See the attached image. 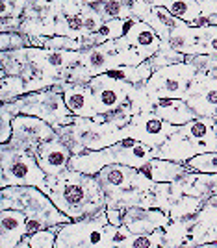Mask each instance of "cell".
Instances as JSON below:
<instances>
[{
    "instance_id": "1",
    "label": "cell",
    "mask_w": 217,
    "mask_h": 248,
    "mask_svg": "<svg viewBox=\"0 0 217 248\" xmlns=\"http://www.w3.org/2000/svg\"><path fill=\"white\" fill-rule=\"evenodd\" d=\"M43 191L72 220L93 217L108 207L106 193L97 176L83 174L74 169H65L60 174L47 176V186Z\"/></svg>"
},
{
    "instance_id": "2",
    "label": "cell",
    "mask_w": 217,
    "mask_h": 248,
    "mask_svg": "<svg viewBox=\"0 0 217 248\" xmlns=\"http://www.w3.org/2000/svg\"><path fill=\"white\" fill-rule=\"evenodd\" d=\"M152 157H158L156 148L137 141L134 137H124L121 141H117L115 145L100 148V150H85L82 154H72L69 169L95 176L102 170V167L112 165V163L141 169Z\"/></svg>"
},
{
    "instance_id": "3",
    "label": "cell",
    "mask_w": 217,
    "mask_h": 248,
    "mask_svg": "<svg viewBox=\"0 0 217 248\" xmlns=\"http://www.w3.org/2000/svg\"><path fill=\"white\" fill-rule=\"evenodd\" d=\"M21 209L28 218L39 220L45 228L71 222L52 198L39 187L33 186H10L0 189V209Z\"/></svg>"
},
{
    "instance_id": "4",
    "label": "cell",
    "mask_w": 217,
    "mask_h": 248,
    "mask_svg": "<svg viewBox=\"0 0 217 248\" xmlns=\"http://www.w3.org/2000/svg\"><path fill=\"white\" fill-rule=\"evenodd\" d=\"M58 137L72 150V154H82L85 150H100L115 145L124 137H128L126 126L114 128L110 124L97 123L95 119L76 117L74 123L56 128Z\"/></svg>"
},
{
    "instance_id": "5",
    "label": "cell",
    "mask_w": 217,
    "mask_h": 248,
    "mask_svg": "<svg viewBox=\"0 0 217 248\" xmlns=\"http://www.w3.org/2000/svg\"><path fill=\"white\" fill-rule=\"evenodd\" d=\"M15 115H33L39 117L43 121L52 124L54 128L60 126H67V124L74 123V115L69 111L65 98H63L62 91L56 89H41V91H32L11 100V102H4Z\"/></svg>"
},
{
    "instance_id": "6",
    "label": "cell",
    "mask_w": 217,
    "mask_h": 248,
    "mask_svg": "<svg viewBox=\"0 0 217 248\" xmlns=\"http://www.w3.org/2000/svg\"><path fill=\"white\" fill-rule=\"evenodd\" d=\"M10 186H33L45 189L47 174L35 154L13 148L8 143L0 145V189Z\"/></svg>"
},
{
    "instance_id": "7",
    "label": "cell",
    "mask_w": 217,
    "mask_h": 248,
    "mask_svg": "<svg viewBox=\"0 0 217 248\" xmlns=\"http://www.w3.org/2000/svg\"><path fill=\"white\" fill-rule=\"evenodd\" d=\"M197 67L189 62H180L175 65L162 67L150 74L143 83V91L154 106L160 98H184L186 100L189 87L197 78Z\"/></svg>"
},
{
    "instance_id": "8",
    "label": "cell",
    "mask_w": 217,
    "mask_h": 248,
    "mask_svg": "<svg viewBox=\"0 0 217 248\" xmlns=\"http://www.w3.org/2000/svg\"><path fill=\"white\" fill-rule=\"evenodd\" d=\"M106 209L93 217L65 222L56 237V248H104V235L108 224Z\"/></svg>"
},
{
    "instance_id": "9",
    "label": "cell",
    "mask_w": 217,
    "mask_h": 248,
    "mask_svg": "<svg viewBox=\"0 0 217 248\" xmlns=\"http://www.w3.org/2000/svg\"><path fill=\"white\" fill-rule=\"evenodd\" d=\"M56 135H58L56 128L47 121L33 117V115L19 113L13 119V135H11V141L8 145L35 154V150L39 148L41 143L49 141Z\"/></svg>"
},
{
    "instance_id": "10",
    "label": "cell",
    "mask_w": 217,
    "mask_h": 248,
    "mask_svg": "<svg viewBox=\"0 0 217 248\" xmlns=\"http://www.w3.org/2000/svg\"><path fill=\"white\" fill-rule=\"evenodd\" d=\"M176 130H178V126L164 121L152 109H145L141 113L134 115L130 124H126L128 137H134L141 143H147L156 150H160V146L164 145Z\"/></svg>"
},
{
    "instance_id": "11",
    "label": "cell",
    "mask_w": 217,
    "mask_h": 248,
    "mask_svg": "<svg viewBox=\"0 0 217 248\" xmlns=\"http://www.w3.org/2000/svg\"><path fill=\"white\" fill-rule=\"evenodd\" d=\"M89 87L93 91L95 109L99 115L108 113L115 108H119L121 104L128 102L135 85L117 82L114 78H110L108 74H99V76H93L89 80Z\"/></svg>"
},
{
    "instance_id": "12",
    "label": "cell",
    "mask_w": 217,
    "mask_h": 248,
    "mask_svg": "<svg viewBox=\"0 0 217 248\" xmlns=\"http://www.w3.org/2000/svg\"><path fill=\"white\" fill-rule=\"evenodd\" d=\"M171 222L169 213L160 207L128 206L123 207V224L134 233H152Z\"/></svg>"
},
{
    "instance_id": "13",
    "label": "cell",
    "mask_w": 217,
    "mask_h": 248,
    "mask_svg": "<svg viewBox=\"0 0 217 248\" xmlns=\"http://www.w3.org/2000/svg\"><path fill=\"white\" fill-rule=\"evenodd\" d=\"M186 102L197 117H216L217 115V80L199 73L193 80Z\"/></svg>"
},
{
    "instance_id": "14",
    "label": "cell",
    "mask_w": 217,
    "mask_h": 248,
    "mask_svg": "<svg viewBox=\"0 0 217 248\" xmlns=\"http://www.w3.org/2000/svg\"><path fill=\"white\" fill-rule=\"evenodd\" d=\"M72 157V150L63 143L62 139L56 135L49 141H45L35 150V159L45 170L47 176H56L63 172L65 169H69Z\"/></svg>"
},
{
    "instance_id": "15",
    "label": "cell",
    "mask_w": 217,
    "mask_h": 248,
    "mask_svg": "<svg viewBox=\"0 0 217 248\" xmlns=\"http://www.w3.org/2000/svg\"><path fill=\"white\" fill-rule=\"evenodd\" d=\"M200 37H202V26H191L178 19V22L169 31L167 43L164 45H169L173 50L180 52L184 56H200V54H206Z\"/></svg>"
},
{
    "instance_id": "16",
    "label": "cell",
    "mask_w": 217,
    "mask_h": 248,
    "mask_svg": "<svg viewBox=\"0 0 217 248\" xmlns=\"http://www.w3.org/2000/svg\"><path fill=\"white\" fill-rule=\"evenodd\" d=\"M124 41L130 48H134L135 54L139 56L141 62H147L154 56L156 52L162 48V39L156 33V30L149 24V22L137 21L132 24V28L124 35Z\"/></svg>"
},
{
    "instance_id": "17",
    "label": "cell",
    "mask_w": 217,
    "mask_h": 248,
    "mask_svg": "<svg viewBox=\"0 0 217 248\" xmlns=\"http://www.w3.org/2000/svg\"><path fill=\"white\" fill-rule=\"evenodd\" d=\"M63 93L65 104L69 108L74 117H83V119H93L97 115L93 102V91L89 87V83H72V82H62L58 83Z\"/></svg>"
},
{
    "instance_id": "18",
    "label": "cell",
    "mask_w": 217,
    "mask_h": 248,
    "mask_svg": "<svg viewBox=\"0 0 217 248\" xmlns=\"http://www.w3.org/2000/svg\"><path fill=\"white\" fill-rule=\"evenodd\" d=\"M26 213L21 209H0V248H17L28 235Z\"/></svg>"
},
{
    "instance_id": "19",
    "label": "cell",
    "mask_w": 217,
    "mask_h": 248,
    "mask_svg": "<svg viewBox=\"0 0 217 248\" xmlns=\"http://www.w3.org/2000/svg\"><path fill=\"white\" fill-rule=\"evenodd\" d=\"M152 111L175 126H182L197 117L184 98H160L152 106Z\"/></svg>"
},
{
    "instance_id": "20",
    "label": "cell",
    "mask_w": 217,
    "mask_h": 248,
    "mask_svg": "<svg viewBox=\"0 0 217 248\" xmlns=\"http://www.w3.org/2000/svg\"><path fill=\"white\" fill-rule=\"evenodd\" d=\"M152 6H164L176 19L191 26H206V17L197 0H152Z\"/></svg>"
},
{
    "instance_id": "21",
    "label": "cell",
    "mask_w": 217,
    "mask_h": 248,
    "mask_svg": "<svg viewBox=\"0 0 217 248\" xmlns=\"http://www.w3.org/2000/svg\"><path fill=\"white\" fill-rule=\"evenodd\" d=\"M95 10L100 13L102 21H114V19H128L134 17L132 0H99L93 4Z\"/></svg>"
},
{
    "instance_id": "22",
    "label": "cell",
    "mask_w": 217,
    "mask_h": 248,
    "mask_svg": "<svg viewBox=\"0 0 217 248\" xmlns=\"http://www.w3.org/2000/svg\"><path fill=\"white\" fill-rule=\"evenodd\" d=\"M145 22H149V24L154 28L156 33H158L160 39H162V45H164V43H167L169 31H171V28L178 22V19H176L169 10H166L164 6H152L150 15H149V19Z\"/></svg>"
},
{
    "instance_id": "23",
    "label": "cell",
    "mask_w": 217,
    "mask_h": 248,
    "mask_svg": "<svg viewBox=\"0 0 217 248\" xmlns=\"http://www.w3.org/2000/svg\"><path fill=\"white\" fill-rule=\"evenodd\" d=\"M135 233L130 232L124 224H106V235H104V248H132Z\"/></svg>"
},
{
    "instance_id": "24",
    "label": "cell",
    "mask_w": 217,
    "mask_h": 248,
    "mask_svg": "<svg viewBox=\"0 0 217 248\" xmlns=\"http://www.w3.org/2000/svg\"><path fill=\"white\" fill-rule=\"evenodd\" d=\"M28 93L26 89V80L19 74H6L0 76V104L11 102L22 94Z\"/></svg>"
},
{
    "instance_id": "25",
    "label": "cell",
    "mask_w": 217,
    "mask_h": 248,
    "mask_svg": "<svg viewBox=\"0 0 217 248\" xmlns=\"http://www.w3.org/2000/svg\"><path fill=\"white\" fill-rule=\"evenodd\" d=\"M184 165H186L191 172H199V174H217V150L200 152V154L189 157Z\"/></svg>"
},
{
    "instance_id": "26",
    "label": "cell",
    "mask_w": 217,
    "mask_h": 248,
    "mask_svg": "<svg viewBox=\"0 0 217 248\" xmlns=\"http://www.w3.org/2000/svg\"><path fill=\"white\" fill-rule=\"evenodd\" d=\"M180 62H186V56L180 54V52L173 50L169 45H162V48L149 60L150 67H152V71H158V69H162V67L175 65V63H180Z\"/></svg>"
},
{
    "instance_id": "27",
    "label": "cell",
    "mask_w": 217,
    "mask_h": 248,
    "mask_svg": "<svg viewBox=\"0 0 217 248\" xmlns=\"http://www.w3.org/2000/svg\"><path fill=\"white\" fill-rule=\"evenodd\" d=\"M63 224H56L50 228H43L39 232L28 235L30 237V248H56V237Z\"/></svg>"
},
{
    "instance_id": "28",
    "label": "cell",
    "mask_w": 217,
    "mask_h": 248,
    "mask_svg": "<svg viewBox=\"0 0 217 248\" xmlns=\"http://www.w3.org/2000/svg\"><path fill=\"white\" fill-rule=\"evenodd\" d=\"M0 52L19 50L24 46H32V41L28 35L22 31H0Z\"/></svg>"
},
{
    "instance_id": "29",
    "label": "cell",
    "mask_w": 217,
    "mask_h": 248,
    "mask_svg": "<svg viewBox=\"0 0 217 248\" xmlns=\"http://www.w3.org/2000/svg\"><path fill=\"white\" fill-rule=\"evenodd\" d=\"M186 62L193 63L197 67V71L202 74H206L210 78L217 80V54H200V56H186Z\"/></svg>"
},
{
    "instance_id": "30",
    "label": "cell",
    "mask_w": 217,
    "mask_h": 248,
    "mask_svg": "<svg viewBox=\"0 0 217 248\" xmlns=\"http://www.w3.org/2000/svg\"><path fill=\"white\" fill-rule=\"evenodd\" d=\"M82 21H83V31H85V35H91L95 31H99L100 26L104 24L100 13L95 10L93 4H85V2H83V8H82Z\"/></svg>"
},
{
    "instance_id": "31",
    "label": "cell",
    "mask_w": 217,
    "mask_h": 248,
    "mask_svg": "<svg viewBox=\"0 0 217 248\" xmlns=\"http://www.w3.org/2000/svg\"><path fill=\"white\" fill-rule=\"evenodd\" d=\"M13 119L15 113L6 104H0V145H6L11 141L13 135Z\"/></svg>"
},
{
    "instance_id": "32",
    "label": "cell",
    "mask_w": 217,
    "mask_h": 248,
    "mask_svg": "<svg viewBox=\"0 0 217 248\" xmlns=\"http://www.w3.org/2000/svg\"><path fill=\"white\" fill-rule=\"evenodd\" d=\"M202 46L206 54L216 56L217 54V26H202Z\"/></svg>"
},
{
    "instance_id": "33",
    "label": "cell",
    "mask_w": 217,
    "mask_h": 248,
    "mask_svg": "<svg viewBox=\"0 0 217 248\" xmlns=\"http://www.w3.org/2000/svg\"><path fill=\"white\" fill-rule=\"evenodd\" d=\"M22 17H6L0 19V31H21Z\"/></svg>"
},
{
    "instance_id": "34",
    "label": "cell",
    "mask_w": 217,
    "mask_h": 248,
    "mask_svg": "<svg viewBox=\"0 0 217 248\" xmlns=\"http://www.w3.org/2000/svg\"><path fill=\"white\" fill-rule=\"evenodd\" d=\"M106 215L112 224H123V207H106Z\"/></svg>"
},
{
    "instance_id": "35",
    "label": "cell",
    "mask_w": 217,
    "mask_h": 248,
    "mask_svg": "<svg viewBox=\"0 0 217 248\" xmlns=\"http://www.w3.org/2000/svg\"><path fill=\"white\" fill-rule=\"evenodd\" d=\"M200 10H202V15H214L217 13V0H197Z\"/></svg>"
},
{
    "instance_id": "36",
    "label": "cell",
    "mask_w": 217,
    "mask_h": 248,
    "mask_svg": "<svg viewBox=\"0 0 217 248\" xmlns=\"http://www.w3.org/2000/svg\"><path fill=\"white\" fill-rule=\"evenodd\" d=\"M206 17V26H217V13L214 15H204Z\"/></svg>"
},
{
    "instance_id": "37",
    "label": "cell",
    "mask_w": 217,
    "mask_h": 248,
    "mask_svg": "<svg viewBox=\"0 0 217 248\" xmlns=\"http://www.w3.org/2000/svg\"><path fill=\"white\" fill-rule=\"evenodd\" d=\"M82 2H85V4H95V2H99V0H82Z\"/></svg>"
},
{
    "instance_id": "38",
    "label": "cell",
    "mask_w": 217,
    "mask_h": 248,
    "mask_svg": "<svg viewBox=\"0 0 217 248\" xmlns=\"http://www.w3.org/2000/svg\"><path fill=\"white\" fill-rule=\"evenodd\" d=\"M132 2H149V4H152V0H132Z\"/></svg>"
},
{
    "instance_id": "39",
    "label": "cell",
    "mask_w": 217,
    "mask_h": 248,
    "mask_svg": "<svg viewBox=\"0 0 217 248\" xmlns=\"http://www.w3.org/2000/svg\"><path fill=\"white\" fill-rule=\"evenodd\" d=\"M214 128H216V132H217V115L214 117Z\"/></svg>"
},
{
    "instance_id": "40",
    "label": "cell",
    "mask_w": 217,
    "mask_h": 248,
    "mask_svg": "<svg viewBox=\"0 0 217 248\" xmlns=\"http://www.w3.org/2000/svg\"><path fill=\"white\" fill-rule=\"evenodd\" d=\"M15 2H19V0H15ZM19 4H21L22 8H26V6H24V4H22V2H19Z\"/></svg>"
}]
</instances>
